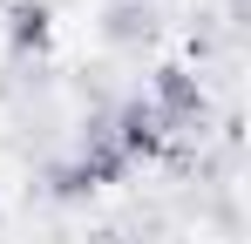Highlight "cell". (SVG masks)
<instances>
[{
    "label": "cell",
    "mask_w": 251,
    "mask_h": 244,
    "mask_svg": "<svg viewBox=\"0 0 251 244\" xmlns=\"http://www.w3.org/2000/svg\"><path fill=\"white\" fill-rule=\"evenodd\" d=\"M109 143L129 156V170H136V163H156L170 149V122L150 109V95H129L123 109L109 116Z\"/></svg>",
    "instance_id": "obj_1"
},
{
    "label": "cell",
    "mask_w": 251,
    "mask_h": 244,
    "mask_svg": "<svg viewBox=\"0 0 251 244\" xmlns=\"http://www.w3.org/2000/svg\"><path fill=\"white\" fill-rule=\"evenodd\" d=\"M150 109L170 122V136H176V129H190V122L204 116V81H197V68L163 61V68L150 75Z\"/></svg>",
    "instance_id": "obj_2"
},
{
    "label": "cell",
    "mask_w": 251,
    "mask_h": 244,
    "mask_svg": "<svg viewBox=\"0 0 251 244\" xmlns=\"http://www.w3.org/2000/svg\"><path fill=\"white\" fill-rule=\"evenodd\" d=\"M7 48L14 54H41L48 41H54V7L48 0H7Z\"/></svg>",
    "instance_id": "obj_3"
},
{
    "label": "cell",
    "mask_w": 251,
    "mask_h": 244,
    "mask_svg": "<svg viewBox=\"0 0 251 244\" xmlns=\"http://www.w3.org/2000/svg\"><path fill=\"white\" fill-rule=\"evenodd\" d=\"M75 170H82L88 190H109V183L129 176V156L109 143V122H88V143H82V156H75Z\"/></svg>",
    "instance_id": "obj_4"
},
{
    "label": "cell",
    "mask_w": 251,
    "mask_h": 244,
    "mask_svg": "<svg viewBox=\"0 0 251 244\" xmlns=\"http://www.w3.org/2000/svg\"><path fill=\"white\" fill-rule=\"evenodd\" d=\"M109 41H150V7H116L109 14Z\"/></svg>",
    "instance_id": "obj_5"
},
{
    "label": "cell",
    "mask_w": 251,
    "mask_h": 244,
    "mask_svg": "<svg viewBox=\"0 0 251 244\" xmlns=\"http://www.w3.org/2000/svg\"><path fill=\"white\" fill-rule=\"evenodd\" d=\"M48 183H54V197H61V203H82V197H95V190L82 183V170H75V163H61V170H54Z\"/></svg>",
    "instance_id": "obj_6"
}]
</instances>
